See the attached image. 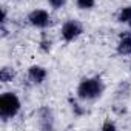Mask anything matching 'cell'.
<instances>
[{
	"mask_svg": "<svg viewBox=\"0 0 131 131\" xmlns=\"http://www.w3.org/2000/svg\"><path fill=\"white\" fill-rule=\"evenodd\" d=\"M105 93V82L100 76H88L80 79L77 88H76V96L83 102V103H91L99 100Z\"/></svg>",
	"mask_w": 131,
	"mask_h": 131,
	"instance_id": "1",
	"label": "cell"
},
{
	"mask_svg": "<svg viewBox=\"0 0 131 131\" xmlns=\"http://www.w3.org/2000/svg\"><path fill=\"white\" fill-rule=\"evenodd\" d=\"M20 110H22V100L16 93L5 91L0 96V119L3 122L17 117Z\"/></svg>",
	"mask_w": 131,
	"mask_h": 131,
	"instance_id": "2",
	"label": "cell"
},
{
	"mask_svg": "<svg viewBox=\"0 0 131 131\" xmlns=\"http://www.w3.org/2000/svg\"><path fill=\"white\" fill-rule=\"evenodd\" d=\"M83 32H85L83 25H82L79 20L70 19V20L65 22V23L62 25V28H60V39H62L65 43H71V42L77 40Z\"/></svg>",
	"mask_w": 131,
	"mask_h": 131,
	"instance_id": "3",
	"label": "cell"
},
{
	"mask_svg": "<svg viewBox=\"0 0 131 131\" xmlns=\"http://www.w3.org/2000/svg\"><path fill=\"white\" fill-rule=\"evenodd\" d=\"M28 23L36 28V29H46L49 25H51V16L46 9H42V8H37V9H32L28 17H26Z\"/></svg>",
	"mask_w": 131,
	"mask_h": 131,
	"instance_id": "4",
	"label": "cell"
},
{
	"mask_svg": "<svg viewBox=\"0 0 131 131\" xmlns=\"http://www.w3.org/2000/svg\"><path fill=\"white\" fill-rule=\"evenodd\" d=\"M26 76H28V80L32 85H42L48 79V71L42 65H31L26 71Z\"/></svg>",
	"mask_w": 131,
	"mask_h": 131,
	"instance_id": "5",
	"label": "cell"
},
{
	"mask_svg": "<svg viewBox=\"0 0 131 131\" xmlns=\"http://www.w3.org/2000/svg\"><path fill=\"white\" fill-rule=\"evenodd\" d=\"M39 119H40V128H43V129H52L54 128V113L49 106L43 105L39 110Z\"/></svg>",
	"mask_w": 131,
	"mask_h": 131,
	"instance_id": "6",
	"label": "cell"
},
{
	"mask_svg": "<svg viewBox=\"0 0 131 131\" xmlns=\"http://www.w3.org/2000/svg\"><path fill=\"white\" fill-rule=\"evenodd\" d=\"M116 52L119 56H131V32H123L119 36Z\"/></svg>",
	"mask_w": 131,
	"mask_h": 131,
	"instance_id": "7",
	"label": "cell"
},
{
	"mask_svg": "<svg viewBox=\"0 0 131 131\" xmlns=\"http://www.w3.org/2000/svg\"><path fill=\"white\" fill-rule=\"evenodd\" d=\"M116 20L120 23V25H126L129 29H131V5H126V6H122L116 16Z\"/></svg>",
	"mask_w": 131,
	"mask_h": 131,
	"instance_id": "8",
	"label": "cell"
},
{
	"mask_svg": "<svg viewBox=\"0 0 131 131\" xmlns=\"http://www.w3.org/2000/svg\"><path fill=\"white\" fill-rule=\"evenodd\" d=\"M68 102H70V105H71V110H73V113H74V116H77V117H80V116H83L85 113H86V110H85V106H82V100L76 96H71L70 99H68Z\"/></svg>",
	"mask_w": 131,
	"mask_h": 131,
	"instance_id": "9",
	"label": "cell"
},
{
	"mask_svg": "<svg viewBox=\"0 0 131 131\" xmlns=\"http://www.w3.org/2000/svg\"><path fill=\"white\" fill-rule=\"evenodd\" d=\"M16 77V70L11 67H2L0 68V82L2 83H9Z\"/></svg>",
	"mask_w": 131,
	"mask_h": 131,
	"instance_id": "10",
	"label": "cell"
},
{
	"mask_svg": "<svg viewBox=\"0 0 131 131\" xmlns=\"http://www.w3.org/2000/svg\"><path fill=\"white\" fill-rule=\"evenodd\" d=\"M96 3H97V0H76V6L80 11H91L94 9Z\"/></svg>",
	"mask_w": 131,
	"mask_h": 131,
	"instance_id": "11",
	"label": "cell"
},
{
	"mask_svg": "<svg viewBox=\"0 0 131 131\" xmlns=\"http://www.w3.org/2000/svg\"><path fill=\"white\" fill-rule=\"evenodd\" d=\"M46 2H48L49 8H52L54 11H59V9L65 8V5H67L68 0H46Z\"/></svg>",
	"mask_w": 131,
	"mask_h": 131,
	"instance_id": "12",
	"label": "cell"
},
{
	"mask_svg": "<svg viewBox=\"0 0 131 131\" xmlns=\"http://www.w3.org/2000/svg\"><path fill=\"white\" fill-rule=\"evenodd\" d=\"M103 131H116L117 129V125L111 120V119H106L103 123H102V126H100Z\"/></svg>",
	"mask_w": 131,
	"mask_h": 131,
	"instance_id": "13",
	"label": "cell"
},
{
	"mask_svg": "<svg viewBox=\"0 0 131 131\" xmlns=\"http://www.w3.org/2000/svg\"><path fill=\"white\" fill-rule=\"evenodd\" d=\"M6 22H8V11L3 6L2 8V19H0V25H6Z\"/></svg>",
	"mask_w": 131,
	"mask_h": 131,
	"instance_id": "14",
	"label": "cell"
},
{
	"mask_svg": "<svg viewBox=\"0 0 131 131\" xmlns=\"http://www.w3.org/2000/svg\"><path fill=\"white\" fill-rule=\"evenodd\" d=\"M16 2H22V0H16Z\"/></svg>",
	"mask_w": 131,
	"mask_h": 131,
	"instance_id": "15",
	"label": "cell"
},
{
	"mask_svg": "<svg viewBox=\"0 0 131 131\" xmlns=\"http://www.w3.org/2000/svg\"><path fill=\"white\" fill-rule=\"evenodd\" d=\"M129 71H131V65H129Z\"/></svg>",
	"mask_w": 131,
	"mask_h": 131,
	"instance_id": "16",
	"label": "cell"
}]
</instances>
